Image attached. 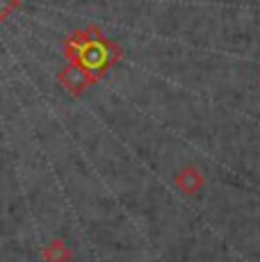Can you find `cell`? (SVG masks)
<instances>
[{
  "label": "cell",
  "instance_id": "1",
  "mask_svg": "<svg viewBox=\"0 0 260 262\" xmlns=\"http://www.w3.org/2000/svg\"><path fill=\"white\" fill-rule=\"evenodd\" d=\"M67 62L80 64L103 78L110 69H114L123 57V50L117 41L105 37L98 25H87L82 30H73L62 43Z\"/></svg>",
  "mask_w": 260,
  "mask_h": 262
},
{
  "label": "cell",
  "instance_id": "2",
  "mask_svg": "<svg viewBox=\"0 0 260 262\" xmlns=\"http://www.w3.org/2000/svg\"><path fill=\"white\" fill-rule=\"evenodd\" d=\"M98 75L92 73L89 69L80 67V64H73V62H67V67L57 73V82L62 84V89L67 92L69 96L73 98H80L98 82Z\"/></svg>",
  "mask_w": 260,
  "mask_h": 262
},
{
  "label": "cell",
  "instance_id": "3",
  "mask_svg": "<svg viewBox=\"0 0 260 262\" xmlns=\"http://www.w3.org/2000/svg\"><path fill=\"white\" fill-rule=\"evenodd\" d=\"M174 183H176L178 191H183L185 196H197L199 191L206 187V176L194 167V164H185V167L176 171Z\"/></svg>",
  "mask_w": 260,
  "mask_h": 262
},
{
  "label": "cell",
  "instance_id": "4",
  "mask_svg": "<svg viewBox=\"0 0 260 262\" xmlns=\"http://www.w3.org/2000/svg\"><path fill=\"white\" fill-rule=\"evenodd\" d=\"M41 258H44V262H71L73 253L62 237H55L41 249Z\"/></svg>",
  "mask_w": 260,
  "mask_h": 262
},
{
  "label": "cell",
  "instance_id": "5",
  "mask_svg": "<svg viewBox=\"0 0 260 262\" xmlns=\"http://www.w3.org/2000/svg\"><path fill=\"white\" fill-rule=\"evenodd\" d=\"M23 0H0V21H7L12 16V12L21 9Z\"/></svg>",
  "mask_w": 260,
  "mask_h": 262
}]
</instances>
